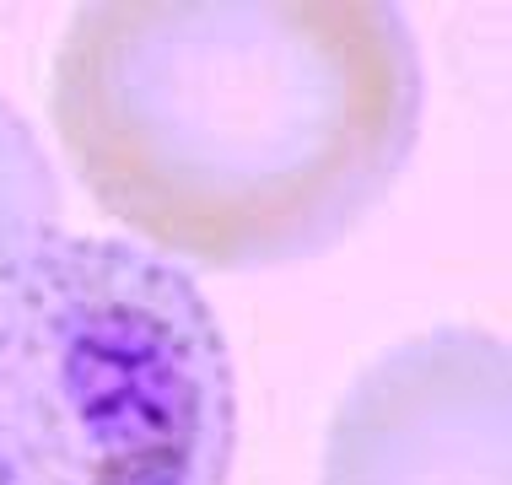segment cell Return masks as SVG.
Masks as SVG:
<instances>
[{
	"instance_id": "obj_1",
	"label": "cell",
	"mask_w": 512,
	"mask_h": 485,
	"mask_svg": "<svg viewBox=\"0 0 512 485\" xmlns=\"http://www.w3.org/2000/svg\"><path fill=\"white\" fill-rule=\"evenodd\" d=\"M426 76L383 0H87L49 119L92 205L173 265L324 259L399 189Z\"/></svg>"
},
{
	"instance_id": "obj_2",
	"label": "cell",
	"mask_w": 512,
	"mask_h": 485,
	"mask_svg": "<svg viewBox=\"0 0 512 485\" xmlns=\"http://www.w3.org/2000/svg\"><path fill=\"white\" fill-rule=\"evenodd\" d=\"M238 372L184 265L114 232L0 259V485H227Z\"/></svg>"
},
{
	"instance_id": "obj_3",
	"label": "cell",
	"mask_w": 512,
	"mask_h": 485,
	"mask_svg": "<svg viewBox=\"0 0 512 485\" xmlns=\"http://www.w3.org/2000/svg\"><path fill=\"white\" fill-rule=\"evenodd\" d=\"M512 356L475 324L383 345L329 410L318 485H512Z\"/></svg>"
},
{
	"instance_id": "obj_4",
	"label": "cell",
	"mask_w": 512,
	"mask_h": 485,
	"mask_svg": "<svg viewBox=\"0 0 512 485\" xmlns=\"http://www.w3.org/2000/svg\"><path fill=\"white\" fill-rule=\"evenodd\" d=\"M65 227V189L44 157L38 130L0 92V259L44 243Z\"/></svg>"
}]
</instances>
